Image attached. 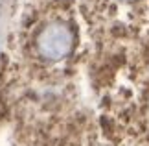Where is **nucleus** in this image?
<instances>
[{
  "label": "nucleus",
  "instance_id": "f257e3e1",
  "mask_svg": "<svg viewBox=\"0 0 149 146\" xmlns=\"http://www.w3.org/2000/svg\"><path fill=\"white\" fill-rule=\"evenodd\" d=\"M39 54L46 59H61L72 48V33L61 22H52L37 37Z\"/></svg>",
  "mask_w": 149,
  "mask_h": 146
}]
</instances>
